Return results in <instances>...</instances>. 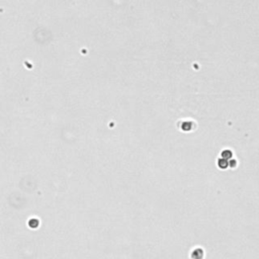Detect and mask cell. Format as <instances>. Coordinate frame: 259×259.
I'll list each match as a JSON object with an SVG mask.
<instances>
[{
    "instance_id": "obj_1",
    "label": "cell",
    "mask_w": 259,
    "mask_h": 259,
    "mask_svg": "<svg viewBox=\"0 0 259 259\" xmlns=\"http://www.w3.org/2000/svg\"><path fill=\"white\" fill-rule=\"evenodd\" d=\"M232 156V153L230 151H225L224 152V157H231Z\"/></svg>"
}]
</instances>
